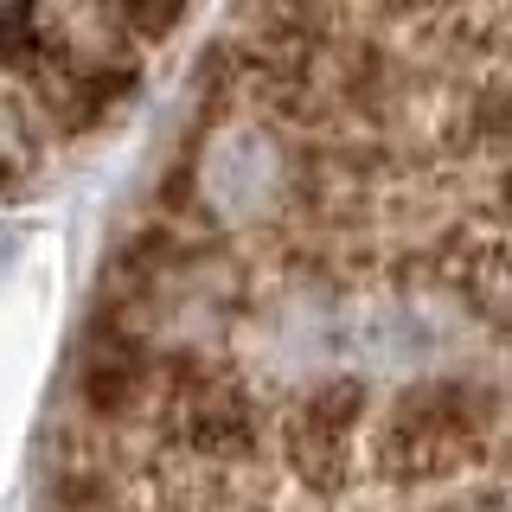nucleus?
Returning a JSON list of instances; mask_svg holds the SVG:
<instances>
[{"label": "nucleus", "mask_w": 512, "mask_h": 512, "mask_svg": "<svg viewBox=\"0 0 512 512\" xmlns=\"http://www.w3.org/2000/svg\"><path fill=\"white\" fill-rule=\"evenodd\" d=\"M512 500V0H244L71 359L52 512Z\"/></svg>", "instance_id": "obj_1"}]
</instances>
